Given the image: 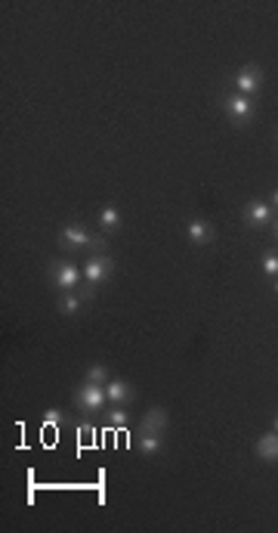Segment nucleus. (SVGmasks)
<instances>
[{
	"instance_id": "obj_1",
	"label": "nucleus",
	"mask_w": 278,
	"mask_h": 533,
	"mask_svg": "<svg viewBox=\"0 0 278 533\" xmlns=\"http://www.w3.org/2000/svg\"><path fill=\"white\" fill-rule=\"evenodd\" d=\"M108 394H105V384H93V382H84L78 390H74V403H78L84 412H99L105 406Z\"/></svg>"
},
{
	"instance_id": "obj_2",
	"label": "nucleus",
	"mask_w": 278,
	"mask_h": 533,
	"mask_svg": "<svg viewBox=\"0 0 278 533\" xmlns=\"http://www.w3.org/2000/svg\"><path fill=\"white\" fill-rule=\"evenodd\" d=\"M53 285L62 291H74L80 285V279H84V266L71 264V260H65V264H53Z\"/></svg>"
},
{
	"instance_id": "obj_3",
	"label": "nucleus",
	"mask_w": 278,
	"mask_h": 533,
	"mask_svg": "<svg viewBox=\"0 0 278 533\" xmlns=\"http://www.w3.org/2000/svg\"><path fill=\"white\" fill-rule=\"evenodd\" d=\"M111 266H115V260H111L105 251L93 254V258L84 264V279H86L90 285H99L102 279H108V276H111Z\"/></svg>"
},
{
	"instance_id": "obj_4",
	"label": "nucleus",
	"mask_w": 278,
	"mask_h": 533,
	"mask_svg": "<svg viewBox=\"0 0 278 533\" xmlns=\"http://www.w3.org/2000/svg\"><path fill=\"white\" fill-rule=\"evenodd\" d=\"M222 109H226L229 118H235V121H247V118L253 115V99L251 96H241V93H229L226 99H222Z\"/></svg>"
},
{
	"instance_id": "obj_5",
	"label": "nucleus",
	"mask_w": 278,
	"mask_h": 533,
	"mask_svg": "<svg viewBox=\"0 0 278 533\" xmlns=\"http://www.w3.org/2000/svg\"><path fill=\"white\" fill-rule=\"evenodd\" d=\"M259 84H263V68H259V65H244L238 74H235V87H238L241 96L257 93Z\"/></svg>"
},
{
	"instance_id": "obj_6",
	"label": "nucleus",
	"mask_w": 278,
	"mask_h": 533,
	"mask_svg": "<svg viewBox=\"0 0 278 533\" xmlns=\"http://www.w3.org/2000/svg\"><path fill=\"white\" fill-rule=\"evenodd\" d=\"M105 394H108V403H115V406H124V403H133L136 390L130 388L124 378H108V382H105Z\"/></svg>"
},
{
	"instance_id": "obj_7",
	"label": "nucleus",
	"mask_w": 278,
	"mask_h": 533,
	"mask_svg": "<svg viewBox=\"0 0 278 533\" xmlns=\"http://www.w3.org/2000/svg\"><path fill=\"white\" fill-rule=\"evenodd\" d=\"M272 205L266 202H247L244 205V223L247 227H266V223H272Z\"/></svg>"
},
{
	"instance_id": "obj_8",
	"label": "nucleus",
	"mask_w": 278,
	"mask_h": 533,
	"mask_svg": "<svg viewBox=\"0 0 278 533\" xmlns=\"http://www.w3.org/2000/svg\"><path fill=\"white\" fill-rule=\"evenodd\" d=\"M170 425V419H167V409L164 406H152L146 412V419L139 421V431H152V434H164V428Z\"/></svg>"
},
{
	"instance_id": "obj_9",
	"label": "nucleus",
	"mask_w": 278,
	"mask_h": 533,
	"mask_svg": "<svg viewBox=\"0 0 278 533\" xmlns=\"http://www.w3.org/2000/svg\"><path fill=\"white\" fill-rule=\"evenodd\" d=\"M189 242L192 245H210V242H213V227H210V220H204V217L189 220Z\"/></svg>"
},
{
	"instance_id": "obj_10",
	"label": "nucleus",
	"mask_w": 278,
	"mask_h": 533,
	"mask_svg": "<svg viewBox=\"0 0 278 533\" xmlns=\"http://www.w3.org/2000/svg\"><path fill=\"white\" fill-rule=\"evenodd\" d=\"M59 242H62L65 248H84V245H90V242H93V236L86 233V229L80 227V223H71V227L62 229Z\"/></svg>"
},
{
	"instance_id": "obj_11",
	"label": "nucleus",
	"mask_w": 278,
	"mask_h": 533,
	"mask_svg": "<svg viewBox=\"0 0 278 533\" xmlns=\"http://www.w3.org/2000/svg\"><path fill=\"white\" fill-rule=\"evenodd\" d=\"M253 452H257L263 462H278V434L269 431V434H263V437H257Z\"/></svg>"
},
{
	"instance_id": "obj_12",
	"label": "nucleus",
	"mask_w": 278,
	"mask_h": 533,
	"mask_svg": "<svg viewBox=\"0 0 278 533\" xmlns=\"http://www.w3.org/2000/svg\"><path fill=\"white\" fill-rule=\"evenodd\" d=\"M136 450H139L142 456H158V452L164 450V440H161V434L136 431Z\"/></svg>"
},
{
	"instance_id": "obj_13",
	"label": "nucleus",
	"mask_w": 278,
	"mask_h": 533,
	"mask_svg": "<svg viewBox=\"0 0 278 533\" xmlns=\"http://www.w3.org/2000/svg\"><path fill=\"white\" fill-rule=\"evenodd\" d=\"M90 297V291L86 295H78V291H62V301H59V310L65 316H71V313H78L80 307H84V301Z\"/></svg>"
},
{
	"instance_id": "obj_14",
	"label": "nucleus",
	"mask_w": 278,
	"mask_h": 533,
	"mask_svg": "<svg viewBox=\"0 0 278 533\" xmlns=\"http://www.w3.org/2000/svg\"><path fill=\"white\" fill-rule=\"evenodd\" d=\"M99 227H102V229H117V227H121V214H117V208L105 205V208L99 211Z\"/></svg>"
},
{
	"instance_id": "obj_15",
	"label": "nucleus",
	"mask_w": 278,
	"mask_h": 533,
	"mask_svg": "<svg viewBox=\"0 0 278 533\" xmlns=\"http://www.w3.org/2000/svg\"><path fill=\"white\" fill-rule=\"evenodd\" d=\"M86 382L105 384V382H108V366H105V363H90V369H86Z\"/></svg>"
},
{
	"instance_id": "obj_16",
	"label": "nucleus",
	"mask_w": 278,
	"mask_h": 533,
	"mask_svg": "<svg viewBox=\"0 0 278 533\" xmlns=\"http://www.w3.org/2000/svg\"><path fill=\"white\" fill-rule=\"evenodd\" d=\"M263 273L272 279H278V251H269L263 254Z\"/></svg>"
},
{
	"instance_id": "obj_17",
	"label": "nucleus",
	"mask_w": 278,
	"mask_h": 533,
	"mask_svg": "<svg viewBox=\"0 0 278 533\" xmlns=\"http://www.w3.org/2000/svg\"><path fill=\"white\" fill-rule=\"evenodd\" d=\"M108 421H111V425H117V428L127 425V412H124V406H115V409H111V412H108Z\"/></svg>"
},
{
	"instance_id": "obj_18",
	"label": "nucleus",
	"mask_w": 278,
	"mask_h": 533,
	"mask_svg": "<svg viewBox=\"0 0 278 533\" xmlns=\"http://www.w3.org/2000/svg\"><path fill=\"white\" fill-rule=\"evenodd\" d=\"M43 415H47V419H43L47 425H62V421H65V412H62V409H47Z\"/></svg>"
},
{
	"instance_id": "obj_19",
	"label": "nucleus",
	"mask_w": 278,
	"mask_h": 533,
	"mask_svg": "<svg viewBox=\"0 0 278 533\" xmlns=\"http://www.w3.org/2000/svg\"><path fill=\"white\" fill-rule=\"evenodd\" d=\"M272 208H278V189H272Z\"/></svg>"
},
{
	"instance_id": "obj_20",
	"label": "nucleus",
	"mask_w": 278,
	"mask_h": 533,
	"mask_svg": "<svg viewBox=\"0 0 278 533\" xmlns=\"http://www.w3.org/2000/svg\"><path fill=\"white\" fill-rule=\"evenodd\" d=\"M272 431L278 434V415H275V419H272Z\"/></svg>"
},
{
	"instance_id": "obj_21",
	"label": "nucleus",
	"mask_w": 278,
	"mask_h": 533,
	"mask_svg": "<svg viewBox=\"0 0 278 533\" xmlns=\"http://www.w3.org/2000/svg\"><path fill=\"white\" fill-rule=\"evenodd\" d=\"M272 229H275V236H278V220H272Z\"/></svg>"
},
{
	"instance_id": "obj_22",
	"label": "nucleus",
	"mask_w": 278,
	"mask_h": 533,
	"mask_svg": "<svg viewBox=\"0 0 278 533\" xmlns=\"http://www.w3.org/2000/svg\"><path fill=\"white\" fill-rule=\"evenodd\" d=\"M272 291H275V295H278V279H275V285H272Z\"/></svg>"
}]
</instances>
